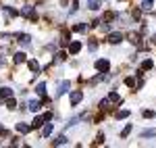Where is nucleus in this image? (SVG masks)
I'll list each match as a JSON object with an SVG mask.
<instances>
[{"instance_id": "1", "label": "nucleus", "mask_w": 156, "mask_h": 148, "mask_svg": "<svg viewBox=\"0 0 156 148\" xmlns=\"http://www.w3.org/2000/svg\"><path fill=\"white\" fill-rule=\"evenodd\" d=\"M96 71L98 73H108V71H110V61H108V59H98L96 61Z\"/></svg>"}, {"instance_id": "2", "label": "nucleus", "mask_w": 156, "mask_h": 148, "mask_svg": "<svg viewBox=\"0 0 156 148\" xmlns=\"http://www.w3.org/2000/svg\"><path fill=\"white\" fill-rule=\"evenodd\" d=\"M83 100V94L79 92V90H75V92H71V106H77L79 102Z\"/></svg>"}, {"instance_id": "3", "label": "nucleus", "mask_w": 156, "mask_h": 148, "mask_svg": "<svg viewBox=\"0 0 156 148\" xmlns=\"http://www.w3.org/2000/svg\"><path fill=\"white\" fill-rule=\"evenodd\" d=\"M69 86H71V84H69L67 79H65V81H60L58 88H56V96H62V94H67V92H69Z\"/></svg>"}, {"instance_id": "4", "label": "nucleus", "mask_w": 156, "mask_h": 148, "mask_svg": "<svg viewBox=\"0 0 156 148\" xmlns=\"http://www.w3.org/2000/svg\"><path fill=\"white\" fill-rule=\"evenodd\" d=\"M40 106H42V104H40L37 100H27V104H25V109H29L31 113H37V111H40Z\"/></svg>"}, {"instance_id": "5", "label": "nucleus", "mask_w": 156, "mask_h": 148, "mask_svg": "<svg viewBox=\"0 0 156 148\" xmlns=\"http://www.w3.org/2000/svg\"><path fill=\"white\" fill-rule=\"evenodd\" d=\"M106 40H108V44H121V42H123V36L115 31V34H110V36H108Z\"/></svg>"}, {"instance_id": "6", "label": "nucleus", "mask_w": 156, "mask_h": 148, "mask_svg": "<svg viewBox=\"0 0 156 148\" xmlns=\"http://www.w3.org/2000/svg\"><path fill=\"white\" fill-rule=\"evenodd\" d=\"M17 38H19V44H21L23 48H27V46H29V42H31V38L25 36V34H17Z\"/></svg>"}, {"instance_id": "7", "label": "nucleus", "mask_w": 156, "mask_h": 148, "mask_svg": "<svg viewBox=\"0 0 156 148\" xmlns=\"http://www.w3.org/2000/svg\"><path fill=\"white\" fill-rule=\"evenodd\" d=\"M81 50V42H71L69 44V54H77Z\"/></svg>"}, {"instance_id": "8", "label": "nucleus", "mask_w": 156, "mask_h": 148, "mask_svg": "<svg viewBox=\"0 0 156 148\" xmlns=\"http://www.w3.org/2000/svg\"><path fill=\"white\" fill-rule=\"evenodd\" d=\"M44 123H46L44 115H42V117H36V119H34V123H31V129H40V127H42Z\"/></svg>"}, {"instance_id": "9", "label": "nucleus", "mask_w": 156, "mask_h": 148, "mask_svg": "<svg viewBox=\"0 0 156 148\" xmlns=\"http://www.w3.org/2000/svg\"><path fill=\"white\" fill-rule=\"evenodd\" d=\"M140 138H142V140H146V138H156V129H144V132L140 134Z\"/></svg>"}, {"instance_id": "10", "label": "nucleus", "mask_w": 156, "mask_h": 148, "mask_svg": "<svg viewBox=\"0 0 156 148\" xmlns=\"http://www.w3.org/2000/svg\"><path fill=\"white\" fill-rule=\"evenodd\" d=\"M21 15H23V17H34V6H29V4L23 6V9H21Z\"/></svg>"}, {"instance_id": "11", "label": "nucleus", "mask_w": 156, "mask_h": 148, "mask_svg": "<svg viewBox=\"0 0 156 148\" xmlns=\"http://www.w3.org/2000/svg\"><path fill=\"white\" fill-rule=\"evenodd\" d=\"M50 134H52V123H46V125H42V136H44V138H48Z\"/></svg>"}, {"instance_id": "12", "label": "nucleus", "mask_w": 156, "mask_h": 148, "mask_svg": "<svg viewBox=\"0 0 156 148\" xmlns=\"http://www.w3.org/2000/svg\"><path fill=\"white\" fill-rule=\"evenodd\" d=\"M25 61H27L25 52H17V54H15V63H17V65H21V63H25Z\"/></svg>"}, {"instance_id": "13", "label": "nucleus", "mask_w": 156, "mask_h": 148, "mask_svg": "<svg viewBox=\"0 0 156 148\" xmlns=\"http://www.w3.org/2000/svg\"><path fill=\"white\" fill-rule=\"evenodd\" d=\"M108 100L115 102V104H121V96L117 94V92H110V94H108Z\"/></svg>"}, {"instance_id": "14", "label": "nucleus", "mask_w": 156, "mask_h": 148, "mask_svg": "<svg viewBox=\"0 0 156 148\" xmlns=\"http://www.w3.org/2000/svg\"><path fill=\"white\" fill-rule=\"evenodd\" d=\"M87 9L98 11V9H100V0H87Z\"/></svg>"}, {"instance_id": "15", "label": "nucleus", "mask_w": 156, "mask_h": 148, "mask_svg": "<svg viewBox=\"0 0 156 148\" xmlns=\"http://www.w3.org/2000/svg\"><path fill=\"white\" fill-rule=\"evenodd\" d=\"M60 144H67V138L62 136V134H60L56 140H52V146H60Z\"/></svg>"}, {"instance_id": "16", "label": "nucleus", "mask_w": 156, "mask_h": 148, "mask_svg": "<svg viewBox=\"0 0 156 148\" xmlns=\"http://www.w3.org/2000/svg\"><path fill=\"white\" fill-rule=\"evenodd\" d=\"M27 65H29V69H31L34 73H40V65H37V61H34V59H31Z\"/></svg>"}, {"instance_id": "17", "label": "nucleus", "mask_w": 156, "mask_h": 148, "mask_svg": "<svg viewBox=\"0 0 156 148\" xmlns=\"http://www.w3.org/2000/svg\"><path fill=\"white\" fill-rule=\"evenodd\" d=\"M17 132H19V134H27V132H29V125L27 123H17Z\"/></svg>"}, {"instance_id": "18", "label": "nucleus", "mask_w": 156, "mask_h": 148, "mask_svg": "<svg viewBox=\"0 0 156 148\" xmlns=\"http://www.w3.org/2000/svg\"><path fill=\"white\" fill-rule=\"evenodd\" d=\"M0 96H2V98H11L12 90H11V88H2V90H0Z\"/></svg>"}, {"instance_id": "19", "label": "nucleus", "mask_w": 156, "mask_h": 148, "mask_svg": "<svg viewBox=\"0 0 156 148\" xmlns=\"http://www.w3.org/2000/svg\"><path fill=\"white\" fill-rule=\"evenodd\" d=\"M36 92L40 94V96H46V84H44V81H42V84H37Z\"/></svg>"}, {"instance_id": "20", "label": "nucleus", "mask_w": 156, "mask_h": 148, "mask_svg": "<svg viewBox=\"0 0 156 148\" xmlns=\"http://www.w3.org/2000/svg\"><path fill=\"white\" fill-rule=\"evenodd\" d=\"M85 29H87V25H83V23H77V25H73V31H79V34H83Z\"/></svg>"}, {"instance_id": "21", "label": "nucleus", "mask_w": 156, "mask_h": 148, "mask_svg": "<svg viewBox=\"0 0 156 148\" xmlns=\"http://www.w3.org/2000/svg\"><path fill=\"white\" fill-rule=\"evenodd\" d=\"M129 134H131V125H125V127L121 129V138H127Z\"/></svg>"}, {"instance_id": "22", "label": "nucleus", "mask_w": 156, "mask_h": 148, "mask_svg": "<svg viewBox=\"0 0 156 148\" xmlns=\"http://www.w3.org/2000/svg\"><path fill=\"white\" fill-rule=\"evenodd\" d=\"M6 106H9V109H11V111H12V109L17 106V100L12 98V96H11V98H6Z\"/></svg>"}, {"instance_id": "23", "label": "nucleus", "mask_w": 156, "mask_h": 148, "mask_svg": "<svg viewBox=\"0 0 156 148\" xmlns=\"http://www.w3.org/2000/svg\"><path fill=\"white\" fill-rule=\"evenodd\" d=\"M125 84H127L129 88H137V84H135V79H133V77H125Z\"/></svg>"}, {"instance_id": "24", "label": "nucleus", "mask_w": 156, "mask_h": 148, "mask_svg": "<svg viewBox=\"0 0 156 148\" xmlns=\"http://www.w3.org/2000/svg\"><path fill=\"white\" fill-rule=\"evenodd\" d=\"M125 117H129V111H127V109H123V111L117 113V119H125Z\"/></svg>"}, {"instance_id": "25", "label": "nucleus", "mask_w": 156, "mask_h": 148, "mask_svg": "<svg viewBox=\"0 0 156 148\" xmlns=\"http://www.w3.org/2000/svg\"><path fill=\"white\" fill-rule=\"evenodd\" d=\"M148 9H152V0H144L142 2V11H148Z\"/></svg>"}, {"instance_id": "26", "label": "nucleus", "mask_w": 156, "mask_h": 148, "mask_svg": "<svg viewBox=\"0 0 156 148\" xmlns=\"http://www.w3.org/2000/svg\"><path fill=\"white\" fill-rule=\"evenodd\" d=\"M150 67H152V61H150V59H146V61L142 63V69L146 71V69H150Z\"/></svg>"}, {"instance_id": "27", "label": "nucleus", "mask_w": 156, "mask_h": 148, "mask_svg": "<svg viewBox=\"0 0 156 148\" xmlns=\"http://www.w3.org/2000/svg\"><path fill=\"white\" fill-rule=\"evenodd\" d=\"M58 61H67V52H58V54H56V63Z\"/></svg>"}, {"instance_id": "28", "label": "nucleus", "mask_w": 156, "mask_h": 148, "mask_svg": "<svg viewBox=\"0 0 156 148\" xmlns=\"http://www.w3.org/2000/svg\"><path fill=\"white\" fill-rule=\"evenodd\" d=\"M6 15H9V17H17V11L11 9V6H6Z\"/></svg>"}, {"instance_id": "29", "label": "nucleus", "mask_w": 156, "mask_h": 148, "mask_svg": "<svg viewBox=\"0 0 156 148\" xmlns=\"http://www.w3.org/2000/svg\"><path fill=\"white\" fill-rule=\"evenodd\" d=\"M142 115H144V117H148V119H150V117H154V111H142Z\"/></svg>"}, {"instance_id": "30", "label": "nucleus", "mask_w": 156, "mask_h": 148, "mask_svg": "<svg viewBox=\"0 0 156 148\" xmlns=\"http://www.w3.org/2000/svg\"><path fill=\"white\" fill-rule=\"evenodd\" d=\"M98 48V42L96 40H90V50H96Z\"/></svg>"}, {"instance_id": "31", "label": "nucleus", "mask_w": 156, "mask_h": 148, "mask_svg": "<svg viewBox=\"0 0 156 148\" xmlns=\"http://www.w3.org/2000/svg\"><path fill=\"white\" fill-rule=\"evenodd\" d=\"M60 44H69V34H65V36H62V40H60Z\"/></svg>"}, {"instance_id": "32", "label": "nucleus", "mask_w": 156, "mask_h": 148, "mask_svg": "<svg viewBox=\"0 0 156 148\" xmlns=\"http://www.w3.org/2000/svg\"><path fill=\"white\" fill-rule=\"evenodd\" d=\"M104 19H106V21H110V19H115V13H106V15H104Z\"/></svg>"}, {"instance_id": "33", "label": "nucleus", "mask_w": 156, "mask_h": 148, "mask_svg": "<svg viewBox=\"0 0 156 148\" xmlns=\"http://www.w3.org/2000/svg\"><path fill=\"white\" fill-rule=\"evenodd\" d=\"M4 134H6V129H4V125L0 123V136H4Z\"/></svg>"}, {"instance_id": "34", "label": "nucleus", "mask_w": 156, "mask_h": 148, "mask_svg": "<svg viewBox=\"0 0 156 148\" xmlns=\"http://www.w3.org/2000/svg\"><path fill=\"white\" fill-rule=\"evenodd\" d=\"M152 44H156V36H154V38H152Z\"/></svg>"}, {"instance_id": "35", "label": "nucleus", "mask_w": 156, "mask_h": 148, "mask_svg": "<svg viewBox=\"0 0 156 148\" xmlns=\"http://www.w3.org/2000/svg\"><path fill=\"white\" fill-rule=\"evenodd\" d=\"M0 65H2V59H0Z\"/></svg>"}]
</instances>
